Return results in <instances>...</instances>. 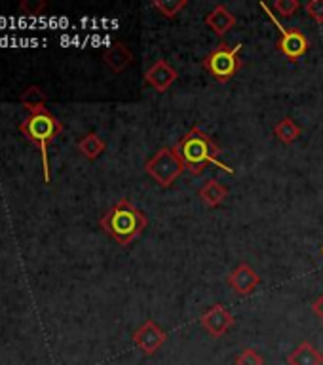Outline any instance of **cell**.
<instances>
[{"instance_id":"cell-1","label":"cell","mask_w":323,"mask_h":365,"mask_svg":"<svg viewBox=\"0 0 323 365\" xmlns=\"http://www.w3.org/2000/svg\"><path fill=\"white\" fill-rule=\"evenodd\" d=\"M177 156L181 158L183 165L187 168L193 175H200L205 165H215L228 175H234V170L230 165L217 158L219 156V145L211 139L204 130L198 125H193L185 135L179 139L175 147Z\"/></svg>"},{"instance_id":"cell-2","label":"cell","mask_w":323,"mask_h":365,"mask_svg":"<svg viewBox=\"0 0 323 365\" xmlns=\"http://www.w3.org/2000/svg\"><path fill=\"white\" fill-rule=\"evenodd\" d=\"M99 225L116 244L125 247L141 236L143 230L147 228L148 219L130 200L122 198L99 219Z\"/></svg>"},{"instance_id":"cell-3","label":"cell","mask_w":323,"mask_h":365,"mask_svg":"<svg viewBox=\"0 0 323 365\" xmlns=\"http://www.w3.org/2000/svg\"><path fill=\"white\" fill-rule=\"evenodd\" d=\"M19 131L27 137L29 141L34 143L40 148L42 156V175L44 182H50V162H48V145L56 139L63 131L61 122L48 110V108H39L23 120L19 125Z\"/></svg>"},{"instance_id":"cell-4","label":"cell","mask_w":323,"mask_h":365,"mask_svg":"<svg viewBox=\"0 0 323 365\" xmlns=\"http://www.w3.org/2000/svg\"><path fill=\"white\" fill-rule=\"evenodd\" d=\"M244 44L238 42L236 46H228L227 42H221L215 50H211L202 61V67L221 84H227L238 74L244 61L240 59V51Z\"/></svg>"},{"instance_id":"cell-5","label":"cell","mask_w":323,"mask_h":365,"mask_svg":"<svg viewBox=\"0 0 323 365\" xmlns=\"http://www.w3.org/2000/svg\"><path fill=\"white\" fill-rule=\"evenodd\" d=\"M185 170L187 168L183 165L181 158L177 156L173 147L158 148V153H154L153 158L147 160V164H145V171L148 173V177L154 179V182H158L162 188H170Z\"/></svg>"},{"instance_id":"cell-6","label":"cell","mask_w":323,"mask_h":365,"mask_svg":"<svg viewBox=\"0 0 323 365\" xmlns=\"http://www.w3.org/2000/svg\"><path fill=\"white\" fill-rule=\"evenodd\" d=\"M259 8L265 11V16L270 19L274 27L280 31V40L276 42V48H278L280 53H284L287 59L291 61H297L299 57H302L310 48V40L307 38V34L302 33L301 29H287L282 25L278 17L274 16L272 8L267 4V2H259Z\"/></svg>"},{"instance_id":"cell-7","label":"cell","mask_w":323,"mask_h":365,"mask_svg":"<svg viewBox=\"0 0 323 365\" xmlns=\"http://www.w3.org/2000/svg\"><path fill=\"white\" fill-rule=\"evenodd\" d=\"M168 341V333L160 327L154 319H147L139 329L133 333V344L141 350L145 356H153L164 346Z\"/></svg>"},{"instance_id":"cell-8","label":"cell","mask_w":323,"mask_h":365,"mask_svg":"<svg viewBox=\"0 0 323 365\" xmlns=\"http://www.w3.org/2000/svg\"><path fill=\"white\" fill-rule=\"evenodd\" d=\"M200 325L210 333L213 339H221L228 329H232L234 316L222 304H213L200 316Z\"/></svg>"},{"instance_id":"cell-9","label":"cell","mask_w":323,"mask_h":365,"mask_svg":"<svg viewBox=\"0 0 323 365\" xmlns=\"http://www.w3.org/2000/svg\"><path fill=\"white\" fill-rule=\"evenodd\" d=\"M177 78H179V73H177L175 67L170 65L165 59L154 61L153 65L147 68V73H145V84L154 88L158 93H165L171 86L175 84Z\"/></svg>"},{"instance_id":"cell-10","label":"cell","mask_w":323,"mask_h":365,"mask_svg":"<svg viewBox=\"0 0 323 365\" xmlns=\"http://www.w3.org/2000/svg\"><path fill=\"white\" fill-rule=\"evenodd\" d=\"M227 282L238 295L245 297L251 295L257 289V285L261 284V278H259V274L247 262H240L238 267L228 274Z\"/></svg>"},{"instance_id":"cell-11","label":"cell","mask_w":323,"mask_h":365,"mask_svg":"<svg viewBox=\"0 0 323 365\" xmlns=\"http://www.w3.org/2000/svg\"><path fill=\"white\" fill-rule=\"evenodd\" d=\"M205 25L213 31L215 36L222 38L230 29L236 25V16L228 10L225 4H217L213 10L205 16Z\"/></svg>"},{"instance_id":"cell-12","label":"cell","mask_w":323,"mask_h":365,"mask_svg":"<svg viewBox=\"0 0 323 365\" xmlns=\"http://www.w3.org/2000/svg\"><path fill=\"white\" fill-rule=\"evenodd\" d=\"M103 61L111 71L114 73H122L125 68L130 67L133 61V53L124 42H114L113 46H108L105 53H103Z\"/></svg>"},{"instance_id":"cell-13","label":"cell","mask_w":323,"mask_h":365,"mask_svg":"<svg viewBox=\"0 0 323 365\" xmlns=\"http://www.w3.org/2000/svg\"><path fill=\"white\" fill-rule=\"evenodd\" d=\"M285 359L287 365H323V352H319L312 342L302 341Z\"/></svg>"},{"instance_id":"cell-14","label":"cell","mask_w":323,"mask_h":365,"mask_svg":"<svg viewBox=\"0 0 323 365\" xmlns=\"http://www.w3.org/2000/svg\"><path fill=\"white\" fill-rule=\"evenodd\" d=\"M198 196L207 207L215 210V207H219L227 200L228 188L225 185H221L219 181H215V179H210V181L204 182V187L200 188Z\"/></svg>"},{"instance_id":"cell-15","label":"cell","mask_w":323,"mask_h":365,"mask_svg":"<svg viewBox=\"0 0 323 365\" xmlns=\"http://www.w3.org/2000/svg\"><path fill=\"white\" fill-rule=\"evenodd\" d=\"M301 125L297 124L293 118H289V116H285V118H282L278 124L274 125V135L278 137L282 143H285V145L295 143L301 137Z\"/></svg>"},{"instance_id":"cell-16","label":"cell","mask_w":323,"mask_h":365,"mask_svg":"<svg viewBox=\"0 0 323 365\" xmlns=\"http://www.w3.org/2000/svg\"><path fill=\"white\" fill-rule=\"evenodd\" d=\"M78 150L88 160H97L105 153V141L97 133H88L78 141Z\"/></svg>"},{"instance_id":"cell-17","label":"cell","mask_w":323,"mask_h":365,"mask_svg":"<svg viewBox=\"0 0 323 365\" xmlns=\"http://www.w3.org/2000/svg\"><path fill=\"white\" fill-rule=\"evenodd\" d=\"M154 10H158L160 14L168 19H175L179 16V11L185 10L188 6L187 0H154L150 4Z\"/></svg>"},{"instance_id":"cell-18","label":"cell","mask_w":323,"mask_h":365,"mask_svg":"<svg viewBox=\"0 0 323 365\" xmlns=\"http://www.w3.org/2000/svg\"><path fill=\"white\" fill-rule=\"evenodd\" d=\"M21 103L25 107L34 113V110H39V108H44L46 107V96L44 91L39 90L36 86H31L25 93L21 96Z\"/></svg>"},{"instance_id":"cell-19","label":"cell","mask_w":323,"mask_h":365,"mask_svg":"<svg viewBox=\"0 0 323 365\" xmlns=\"http://www.w3.org/2000/svg\"><path fill=\"white\" fill-rule=\"evenodd\" d=\"M236 365H265V358L257 352L255 348H245L234 358Z\"/></svg>"},{"instance_id":"cell-20","label":"cell","mask_w":323,"mask_h":365,"mask_svg":"<svg viewBox=\"0 0 323 365\" xmlns=\"http://www.w3.org/2000/svg\"><path fill=\"white\" fill-rule=\"evenodd\" d=\"M274 10L282 17H291L301 10V2L299 0H274Z\"/></svg>"},{"instance_id":"cell-21","label":"cell","mask_w":323,"mask_h":365,"mask_svg":"<svg viewBox=\"0 0 323 365\" xmlns=\"http://www.w3.org/2000/svg\"><path fill=\"white\" fill-rule=\"evenodd\" d=\"M304 10H307L308 17L312 21H316L318 25H323V0H310V2H307Z\"/></svg>"},{"instance_id":"cell-22","label":"cell","mask_w":323,"mask_h":365,"mask_svg":"<svg viewBox=\"0 0 323 365\" xmlns=\"http://www.w3.org/2000/svg\"><path fill=\"white\" fill-rule=\"evenodd\" d=\"M21 10L29 11L31 16H39L40 11L44 10V4H42V2H40V4H29V2H23Z\"/></svg>"},{"instance_id":"cell-23","label":"cell","mask_w":323,"mask_h":365,"mask_svg":"<svg viewBox=\"0 0 323 365\" xmlns=\"http://www.w3.org/2000/svg\"><path fill=\"white\" fill-rule=\"evenodd\" d=\"M312 310H314V314H316V316H318V318L323 322V293H322V297H319L318 301L312 304Z\"/></svg>"},{"instance_id":"cell-24","label":"cell","mask_w":323,"mask_h":365,"mask_svg":"<svg viewBox=\"0 0 323 365\" xmlns=\"http://www.w3.org/2000/svg\"><path fill=\"white\" fill-rule=\"evenodd\" d=\"M322 253H323V247H322Z\"/></svg>"}]
</instances>
